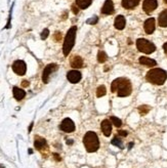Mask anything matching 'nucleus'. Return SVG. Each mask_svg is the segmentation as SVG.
Returning a JSON list of instances; mask_svg holds the SVG:
<instances>
[{
	"instance_id": "obj_32",
	"label": "nucleus",
	"mask_w": 167,
	"mask_h": 168,
	"mask_svg": "<svg viewBox=\"0 0 167 168\" xmlns=\"http://www.w3.org/2000/svg\"><path fill=\"white\" fill-rule=\"evenodd\" d=\"M163 49H164V51H165V53L167 55V42H166V43H164V45H163Z\"/></svg>"
},
{
	"instance_id": "obj_4",
	"label": "nucleus",
	"mask_w": 167,
	"mask_h": 168,
	"mask_svg": "<svg viewBox=\"0 0 167 168\" xmlns=\"http://www.w3.org/2000/svg\"><path fill=\"white\" fill-rule=\"evenodd\" d=\"M76 32H77V27L73 26L69 29L68 33H67L66 37H65V41L63 45V52L65 56H68L69 53L71 52L72 48H73L75 44V39H76Z\"/></svg>"
},
{
	"instance_id": "obj_9",
	"label": "nucleus",
	"mask_w": 167,
	"mask_h": 168,
	"mask_svg": "<svg viewBox=\"0 0 167 168\" xmlns=\"http://www.w3.org/2000/svg\"><path fill=\"white\" fill-rule=\"evenodd\" d=\"M158 6L157 0H145L142 4V8L147 13H151L153 10H155Z\"/></svg>"
},
{
	"instance_id": "obj_8",
	"label": "nucleus",
	"mask_w": 167,
	"mask_h": 168,
	"mask_svg": "<svg viewBox=\"0 0 167 168\" xmlns=\"http://www.w3.org/2000/svg\"><path fill=\"white\" fill-rule=\"evenodd\" d=\"M60 128L65 132H73L75 130V124L71 119L66 118V119H64L63 122L61 123Z\"/></svg>"
},
{
	"instance_id": "obj_25",
	"label": "nucleus",
	"mask_w": 167,
	"mask_h": 168,
	"mask_svg": "<svg viewBox=\"0 0 167 168\" xmlns=\"http://www.w3.org/2000/svg\"><path fill=\"white\" fill-rule=\"evenodd\" d=\"M149 111H150V107H148V106H141V107H139V112L141 115H146Z\"/></svg>"
},
{
	"instance_id": "obj_15",
	"label": "nucleus",
	"mask_w": 167,
	"mask_h": 168,
	"mask_svg": "<svg viewBox=\"0 0 167 168\" xmlns=\"http://www.w3.org/2000/svg\"><path fill=\"white\" fill-rule=\"evenodd\" d=\"M115 28L118 29V30H123L124 27L126 25V21H125V18L123 15H118L117 18H115Z\"/></svg>"
},
{
	"instance_id": "obj_14",
	"label": "nucleus",
	"mask_w": 167,
	"mask_h": 168,
	"mask_svg": "<svg viewBox=\"0 0 167 168\" xmlns=\"http://www.w3.org/2000/svg\"><path fill=\"white\" fill-rule=\"evenodd\" d=\"M34 146L36 149H38V150L42 151L44 150V149H47V145H46V140L44 139H42V137H35V142H34Z\"/></svg>"
},
{
	"instance_id": "obj_2",
	"label": "nucleus",
	"mask_w": 167,
	"mask_h": 168,
	"mask_svg": "<svg viewBox=\"0 0 167 168\" xmlns=\"http://www.w3.org/2000/svg\"><path fill=\"white\" fill-rule=\"evenodd\" d=\"M83 143H84L86 151L89 152V153L98 151L99 148V136L96 135L95 132H93V131L86 132V134L84 135V137H83Z\"/></svg>"
},
{
	"instance_id": "obj_17",
	"label": "nucleus",
	"mask_w": 167,
	"mask_h": 168,
	"mask_svg": "<svg viewBox=\"0 0 167 168\" xmlns=\"http://www.w3.org/2000/svg\"><path fill=\"white\" fill-rule=\"evenodd\" d=\"M12 92H13V96L17 101H22V99L25 97L26 92L23 90V89L18 88V87H13L12 89Z\"/></svg>"
},
{
	"instance_id": "obj_3",
	"label": "nucleus",
	"mask_w": 167,
	"mask_h": 168,
	"mask_svg": "<svg viewBox=\"0 0 167 168\" xmlns=\"http://www.w3.org/2000/svg\"><path fill=\"white\" fill-rule=\"evenodd\" d=\"M167 79V73L161 69H152L148 72L147 80L156 85H162Z\"/></svg>"
},
{
	"instance_id": "obj_29",
	"label": "nucleus",
	"mask_w": 167,
	"mask_h": 168,
	"mask_svg": "<svg viewBox=\"0 0 167 168\" xmlns=\"http://www.w3.org/2000/svg\"><path fill=\"white\" fill-rule=\"evenodd\" d=\"M118 133H119V135H121V136H127V132L124 131V130L118 131Z\"/></svg>"
},
{
	"instance_id": "obj_1",
	"label": "nucleus",
	"mask_w": 167,
	"mask_h": 168,
	"mask_svg": "<svg viewBox=\"0 0 167 168\" xmlns=\"http://www.w3.org/2000/svg\"><path fill=\"white\" fill-rule=\"evenodd\" d=\"M111 90L112 92L117 91L118 96L125 97L130 96L131 91H132V87H131L130 81L127 80L126 78H117L111 84Z\"/></svg>"
},
{
	"instance_id": "obj_23",
	"label": "nucleus",
	"mask_w": 167,
	"mask_h": 168,
	"mask_svg": "<svg viewBox=\"0 0 167 168\" xmlns=\"http://www.w3.org/2000/svg\"><path fill=\"white\" fill-rule=\"evenodd\" d=\"M98 59L99 63H105L107 59V55L104 52V51H99L98 53Z\"/></svg>"
},
{
	"instance_id": "obj_11",
	"label": "nucleus",
	"mask_w": 167,
	"mask_h": 168,
	"mask_svg": "<svg viewBox=\"0 0 167 168\" xmlns=\"http://www.w3.org/2000/svg\"><path fill=\"white\" fill-rule=\"evenodd\" d=\"M144 28L147 34H152L153 32L155 31V18H148V20L145 22Z\"/></svg>"
},
{
	"instance_id": "obj_10",
	"label": "nucleus",
	"mask_w": 167,
	"mask_h": 168,
	"mask_svg": "<svg viewBox=\"0 0 167 168\" xmlns=\"http://www.w3.org/2000/svg\"><path fill=\"white\" fill-rule=\"evenodd\" d=\"M67 78L71 83H78L81 80V73L77 70H72V71L68 72Z\"/></svg>"
},
{
	"instance_id": "obj_24",
	"label": "nucleus",
	"mask_w": 167,
	"mask_h": 168,
	"mask_svg": "<svg viewBox=\"0 0 167 168\" xmlns=\"http://www.w3.org/2000/svg\"><path fill=\"white\" fill-rule=\"evenodd\" d=\"M111 143L113 146H116V147H118V148H120V149H122L123 148V145H122V142L118 139V137H114V139H112V142Z\"/></svg>"
},
{
	"instance_id": "obj_19",
	"label": "nucleus",
	"mask_w": 167,
	"mask_h": 168,
	"mask_svg": "<svg viewBox=\"0 0 167 168\" xmlns=\"http://www.w3.org/2000/svg\"><path fill=\"white\" fill-rule=\"evenodd\" d=\"M70 64H71V67L72 68H82L83 66V59L80 58V56H74L73 59H71V62H70Z\"/></svg>"
},
{
	"instance_id": "obj_6",
	"label": "nucleus",
	"mask_w": 167,
	"mask_h": 168,
	"mask_svg": "<svg viewBox=\"0 0 167 168\" xmlns=\"http://www.w3.org/2000/svg\"><path fill=\"white\" fill-rule=\"evenodd\" d=\"M58 70V65L56 64H49L44 68L42 73V80L44 83H48L49 81V76L52 75V73Z\"/></svg>"
},
{
	"instance_id": "obj_18",
	"label": "nucleus",
	"mask_w": 167,
	"mask_h": 168,
	"mask_svg": "<svg viewBox=\"0 0 167 168\" xmlns=\"http://www.w3.org/2000/svg\"><path fill=\"white\" fill-rule=\"evenodd\" d=\"M139 63L142 65H144V66H148V67H155L156 64H157L154 59H152L150 58H146V56L139 58Z\"/></svg>"
},
{
	"instance_id": "obj_34",
	"label": "nucleus",
	"mask_w": 167,
	"mask_h": 168,
	"mask_svg": "<svg viewBox=\"0 0 167 168\" xmlns=\"http://www.w3.org/2000/svg\"><path fill=\"white\" fill-rule=\"evenodd\" d=\"M164 1H165V2H166V3H167V0H164Z\"/></svg>"
},
{
	"instance_id": "obj_27",
	"label": "nucleus",
	"mask_w": 167,
	"mask_h": 168,
	"mask_svg": "<svg viewBox=\"0 0 167 168\" xmlns=\"http://www.w3.org/2000/svg\"><path fill=\"white\" fill-rule=\"evenodd\" d=\"M48 35H49V30H48V29H44L42 31V33H41V39L42 40L46 39V38L48 37Z\"/></svg>"
},
{
	"instance_id": "obj_7",
	"label": "nucleus",
	"mask_w": 167,
	"mask_h": 168,
	"mask_svg": "<svg viewBox=\"0 0 167 168\" xmlns=\"http://www.w3.org/2000/svg\"><path fill=\"white\" fill-rule=\"evenodd\" d=\"M12 70L15 74L23 76L26 74L27 71V66L24 61H15V63L12 64Z\"/></svg>"
},
{
	"instance_id": "obj_5",
	"label": "nucleus",
	"mask_w": 167,
	"mask_h": 168,
	"mask_svg": "<svg viewBox=\"0 0 167 168\" xmlns=\"http://www.w3.org/2000/svg\"><path fill=\"white\" fill-rule=\"evenodd\" d=\"M136 47L141 52L147 53V55L153 53L156 50L155 45L151 41H149V40L144 39V38H141V39L136 40Z\"/></svg>"
},
{
	"instance_id": "obj_13",
	"label": "nucleus",
	"mask_w": 167,
	"mask_h": 168,
	"mask_svg": "<svg viewBox=\"0 0 167 168\" xmlns=\"http://www.w3.org/2000/svg\"><path fill=\"white\" fill-rule=\"evenodd\" d=\"M102 12L105 15H111L114 12V4H113L112 0H107L102 7Z\"/></svg>"
},
{
	"instance_id": "obj_21",
	"label": "nucleus",
	"mask_w": 167,
	"mask_h": 168,
	"mask_svg": "<svg viewBox=\"0 0 167 168\" xmlns=\"http://www.w3.org/2000/svg\"><path fill=\"white\" fill-rule=\"evenodd\" d=\"M91 2H92V0H76V5L79 8L85 9L91 4Z\"/></svg>"
},
{
	"instance_id": "obj_22",
	"label": "nucleus",
	"mask_w": 167,
	"mask_h": 168,
	"mask_svg": "<svg viewBox=\"0 0 167 168\" xmlns=\"http://www.w3.org/2000/svg\"><path fill=\"white\" fill-rule=\"evenodd\" d=\"M106 92H107L106 87H105L104 85H101V86H99L98 89H96V96L102 97V96H104L105 94H106Z\"/></svg>"
},
{
	"instance_id": "obj_16",
	"label": "nucleus",
	"mask_w": 167,
	"mask_h": 168,
	"mask_svg": "<svg viewBox=\"0 0 167 168\" xmlns=\"http://www.w3.org/2000/svg\"><path fill=\"white\" fill-rule=\"evenodd\" d=\"M139 1H141V0H123L122 6L124 7V8L131 9V8H134V7L139 3Z\"/></svg>"
},
{
	"instance_id": "obj_31",
	"label": "nucleus",
	"mask_w": 167,
	"mask_h": 168,
	"mask_svg": "<svg viewBox=\"0 0 167 168\" xmlns=\"http://www.w3.org/2000/svg\"><path fill=\"white\" fill-rule=\"evenodd\" d=\"M22 85H23L24 87H27V86H29V82L28 81H26V80H24L23 82H22Z\"/></svg>"
},
{
	"instance_id": "obj_33",
	"label": "nucleus",
	"mask_w": 167,
	"mask_h": 168,
	"mask_svg": "<svg viewBox=\"0 0 167 168\" xmlns=\"http://www.w3.org/2000/svg\"><path fill=\"white\" fill-rule=\"evenodd\" d=\"M73 12H74V13H77L78 12V9L75 6H73Z\"/></svg>"
},
{
	"instance_id": "obj_28",
	"label": "nucleus",
	"mask_w": 167,
	"mask_h": 168,
	"mask_svg": "<svg viewBox=\"0 0 167 168\" xmlns=\"http://www.w3.org/2000/svg\"><path fill=\"white\" fill-rule=\"evenodd\" d=\"M96 22H98V17H93V18H91L90 20H88L87 23L91 24V25H93V24H95Z\"/></svg>"
},
{
	"instance_id": "obj_12",
	"label": "nucleus",
	"mask_w": 167,
	"mask_h": 168,
	"mask_svg": "<svg viewBox=\"0 0 167 168\" xmlns=\"http://www.w3.org/2000/svg\"><path fill=\"white\" fill-rule=\"evenodd\" d=\"M101 129L106 136H110L112 132V124L109 120H104L101 124Z\"/></svg>"
},
{
	"instance_id": "obj_30",
	"label": "nucleus",
	"mask_w": 167,
	"mask_h": 168,
	"mask_svg": "<svg viewBox=\"0 0 167 168\" xmlns=\"http://www.w3.org/2000/svg\"><path fill=\"white\" fill-rule=\"evenodd\" d=\"M61 38H62V34L60 33V32H58V33L55 34V39L56 40H60Z\"/></svg>"
},
{
	"instance_id": "obj_26",
	"label": "nucleus",
	"mask_w": 167,
	"mask_h": 168,
	"mask_svg": "<svg viewBox=\"0 0 167 168\" xmlns=\"http://www.w3.org/2000/svg\"><path fill=\"white\" fill-rule=\"evenodd\" d=\"M111 121L113 122V124H114L116 127H120L122 125V122H121L120 119L115 117V116H111Z\"/></svg>"
},
{
	"instance_id": "obj_20",
	"label": "nucleus",
	"mask_w": 167,
	"mask_h": 168,
	"mask_svg": "<svg viewBox=\"0 0 167 168\" xmlns=\"http://www.w3.org/2000/svg\"><path fill=\"white\" fill-rule=\"evenodd\" d=\"M158 22H159V25L161 27H163V28L167 27V9L163 10V12L159 15Z\"/></svg>"
}]
</instances>
